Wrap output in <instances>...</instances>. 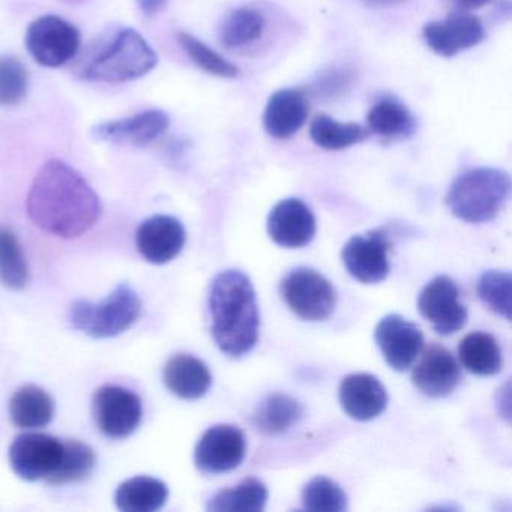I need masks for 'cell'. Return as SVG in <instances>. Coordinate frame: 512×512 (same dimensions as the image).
Masks as SVG:
<instances>
[{"label": "cell", "instance_id": "obj_6", "mask_svg": "<svg viewBox=\"0 0 512 512\" xmlns=\"http://www.w3.org/2000/svg\"><path fill=\"white\" fill-rule=\"evenodd\" d=\"M280 290L290 310L308 322H322L334 313L337 293L314 269H293L281 281Z\"/></svg>", "mask_w": 512, "mask_h": 512}, {"label": "cell", "instance_id": "obj_3", "mask_svg": "<svg viewBox=\"0 0 512 512\" xmlns=\"http://www.w3.org/2000/svg\"><path fill=\"white\" fill-rule=\"evenodd\" d=\"M157 64V53L148 41L134 29L125 28L89 50L77 74L88 82L125 83L146 76Z\"/></svg>", "mask_w": 512, "mask_h": 512}, {"label": "cell", "instance_id": "obj_15", "mask_svg": "<svg viewBox=\"0 0 512 512\" xmlns=\"http://www.w3.org/2000/svg\"><path fill=\"white\" fill-rule=\"evenodd\" d=\"M418 358L412 371V382L422 394L442 398L452 394L460 385V365L445 347L430 344Z\"/></svg>", "mask_w": 512, "mask_h": 512}, {"label": "cell", "instance_id": "obj_24", "mask_svg": "<svg viewBox=\"0 0 512 512\" xmlns=\"http://www.w3.org/2000/svg\"><path fill=\"white\" fill-rule=\"evenodd\" d=\"M169 488L151 476H136L122 482L116 490V505L124 512H154L163 508Z\"/></svg>", "mask_w": 512, "mask_h": 512}, {"label": "cell", "instance_id": "obj_35", "mask_svg": "<svg viewBox=\"0 0 512 512\" xmlns=\"http://www.w3.org/2000/svg\"><path fill=\"white\" fill-rule=\"evenodd\" d=\"M29 74L20 59L0 58V106H17L28 94Z\"/></svg>", "mask_w": 512, "mask_h": 512}, {"label": "cell", "instance_id": "obj_30", "mask_svg": "<svg viewBox=\"0 0 512 512\" xmlns=\"http://www.w3.org/2000/svg\"><path fill=\"white\" fill-rule=\"evenodd\" d=\"M0 283L8 289H25L29 283V268L17 236L0 226Z\"/></svg>", "mask_w": 512, "mask_h": 512}, {"label": "cell", "instance_id": "obj_22", "mask_svg": "<svg viewBox=\"0 0 512 512\" xmlns=\"http://www.w3.org/2000/svg\"><path fill=\"white\" fill-rule=\"evenodd\" d=\"M367 130L382 139L404 140L415 134L416 121L401 101L382 98L368 112Z\"/></svg>", "mask_w": 512, "mask_h": 512}, {"label": "cell", "instance_id": "obj_9", "mask_svg": "<svg viewBox=\"0 0 512 512\" xmlns=\"http://www.w3.org/2000/svg\"><path fill=\"white\" fill-rule=\"evenodd\" d=\"M419 313L440 335H451L464 328L467 310L460 302L457 284L445 275L433 278L419 293Z\"/></svg>", "mask_w": 512, "mask_h": 512}, {"label": "cell", "instance_id": "obj_7", "mask_svg": "<svg viewBox=\"0 0 512 512\" xmlns=\"http://www.w3.org/2000/svg\"><path fill=\"white\" fill-rule=\"evenodd\" d=\"M26 47L38 64L59 68L68 64L79 52L80 32L61 17L43 16L29 26Z\"/></svg>", "mask_w": 512, "mask_h": 512}, {"label": "cell", "instance_id": "obj_33", "mask_svg": "<svg viewBox=\"0 0 512 512\" xmlns=\"http://www.w3.org/2000/svg\"><path fill=\"white\" fill-rule=\"evenodd\" d=\"M302 503L307 511L343 512L347 509V496L337 482L316 476L302 490Z\"/></svg>", "mask_w": 512, "mask_h": 512}, {"label": "cell", "instance_id": "obj_27", "mask_svg": "<svg viewBox=\"0 0 512 512\" xmlns=\"http://www.w3.org/2000/svg\"><path fill=\"white\" fill-rule=\"evenodd\" d=\"M268 502V488L256 478H248L241 484L220 491L209 500L208 511L260 512Z\"/></svg>", "mask_w": 512, "mask_h": 512}, {"label": "cell", "instance_id": "obj_26", "mask_svg": "<svg viewBox=\"0 0 512 512\" xmlns=\"http://www.w3.org/2000/svg\"><path fill=\"white\" fill-rule=\"evenodd\" d=\"M370 136V131L355 122H338L331 116L319 115L311 122L310 137L314 145L325 151H343L359 145Z\"/></svg>", "mask_w": 512, "mask_h": 512}, {"label": "cell", "instance_id": "obj_18", "mask_svg": "<svg viewBox=\"0 0 512 512\" xmlns=\"http://www.w3.org/2000/svg\"><path fill=\"white\" fill-rule=\"evenodd\" d=\"M268 233L281 247H305L316 235V218L302 200H281L269 214Z\"/></svg>", "mask_w": 512, "mask_h": 512}, {"label": "cell", "instance_id": "obj_39", "mask_svg": "<svg viewBox=\"0 0 512 512\" xmlns=\"http://www.w3.org/2000/svg\"><path fill=\"white\" fill-rule=\"evenodd\" d=\"M61 2H65V4H82L85 0H61Z\"/></svg>", "mask_w": 512, "mask_h": 512}, {"label": "cell", "instance_id": "obj_8", "mask_svg": "<svg viewBox=\"0 0 512 512\" xmlns=\"http://www.w3.org/2000/svg\"><path fill=\"white\" fill-rule=\"evenodd\" d=\"M92 413L104 436L125 439L142 422V400L130 389L115 385L103 386L95 392Z\"/></svg>", "mask_w": 512, "mask_h": 512}, {"label": "cell", "instance_id": "obj_4", "mask_svg": "<svg viewBox=\"0 0 512 512\" xmlns=\"http://www.w3.org/2000/svg\"><path fill=\"white\" fill-rule=\"evenodd\" d=\"M511 178L493 167H476L454 179L446 205L452 214L467 223H487L494 220L508 202Z\"/></svg>", "mask_w": 512, "mask_h": 512}, {"label": "cell", "instance_id": "obj_38", "mask_svg": "<svg viewBox=\"0 0 512 512\" xmlns=\"http://www.w3.org/2000/svg\"><path fill=\"white\" fill-rule=\"evenodd\" d=\"M458 7L463 10H479V8L485 7L490 0H452Z\"/></svg>", "mask_w": 512, "mask_h": 512}, {"label": "cell", "instance_id": "obj_13", "mask_svg": "<svg viewBox=\"0 0 512 512\" xmlns=\"http://www.w3.org/2000/svg\"><path fill=\"white\" fill-rule=\"evenodd\" d=\"M374 337L383 358L395 371L409 370L424 349L421 329L398 314L383 317L377 323Z\"/></svg>", "mask_w": 512, "mask_h": 512}, {"label": "cell", "instance_id": "obj_19", "mask_svg": "<svg viewBox=\"0 0 512 512\" xmlns=\"http://www.w3.org/2000/svg\"><path fill=\"white\" fill-rule=\"evenodd\" d=\"M340 403L350 418L371 421L385 412L388 392L373 374H350L341 382Z\"/></svg>", "mask_w": 512, "mask_h": 512}, {"label": "cell", "instance_id": "obj_11", "mask_svg": "<svg viewBox=\"0 0 512 512\" xmlns=\"http://www.w3.org/2000/svg\"><path fill=\"white\" fill-rule=\"evenodd\" d=\"M391 248L383 230H371L367 235H356L344 245L341 259L347 272L359 283L376 284L388 277V251Z\"/></svg>", "mask_w": 512, "mask_h": 512}, {"label": "cell", "instance_id": "obj_12", "mask_svg": "<svg viewBox=\"0 0 512 512\" xmlns=\"http://www.w3.org/2000/svg\"><path fill=\"white\" fill-rule=\"evenodd\" d=\"M247 440L235 425H215L197 443L194 461L205 473H226L244 461Z\"/></svg>", "mask_w": 512, "mask_h": 512}, {"label": "cell", "instance_id": "obj_29", "mask_svg": "<svg viewBox=\"0 0 512 512\" xmlns=\"http://www.w3.org/2000/svg\"><path fill=\"white\" fill-rule=\"evenodd\" d=\"M265 17L251 8H239L227 16L220 28V43L226 49H242L262 38Z\"/></svg>", "mask_w": 512, "mask_h": 512}, {"label": "cell", "instance_id": "obj_20", "mask_svg": "<svg viewBox=\"0 0 512 512\" xmlns=\"http://www.w3.org/2000/svg\"><path fill=\"white\" fill-rule=\"evenodd\" d=\"M310 115V104L299 89L274 92L263 113V128L274 139H290L301 131Z\"/></svg>", "mask_w": 512, "mask_h": 512}, {"label": "cell", "instance_id": "obj_14", "mask_svg": "<svg viewBox=\"0 0 512 512\" xmlns=\"http://www.w3.org/2000/svg\"><path fill=\"white\" fill-rule=\"evenodd\" d=\"M422 37L431 52L442 58H454L458 53L479 46L484 41L485 29L478 17L458 13L442 22L427 23Z\"/></svg>", "mask_w": 512, "mask_h": 512}, {"label": "cell", "instance_id": "obj_2", "mask_svg": "<svg viewBox=\"0 0 512 512\" xmlns=\"http://www.w3.org/2000/svg\"><path fill=\"white\" fill-rule=\"evenodd\" d=\"M209 311L212 337L221 352L241 358L254 349L259 340V305L253 284L244 272L229 269L214 278Z\"/></svg>", "mask_w": 512, "mask_h": 512}, {"label": "cell", "instance_id": "obj_1", "mask_svg": "<svg viewBox=\"0 0 512 512\" xmlns=\"http://www.w3.org/2000/svg\"><path fill=\"white\" fill-rule=\"evenodd\" d=\"M26 209L35 226L62 239L79 238L103 214L94 188L77 170L59 160L44 164L35 176Z\"/></svg>", "mask_w": 512, "mask_h": 512}, {"label": "cell", "instance_id": "obj_34", "mask_svg": "<svg viewBox=\"0 0 512 512\" xmlns=\"http://www.w3.org/2000/svg\"><path fill=\"white\" fill-rule=\"evenodd\" d=\"M511 286L509 272L487 271L481 275L478 283L479 298L499 316L511 319Z\"/></svg>", "mask_w": 512, "mask_h": 512}, {"label": "cell", "instance_id": "obj_5", "mask_svg": "<svg viewBox=\"0 0 512 512\" xmlns=\"http://www.w3.org/2000/svg\"><path fill=\"white\" fill-rule=\"evenodd\" d=\"M142 314V301L128 284H119L104 301L73 302L68 322L76 331L94 338H112L128 331Z\"/></svg>", "mask_w": 512, "mask_h": 512}, {"label": "cell", "instance_id": "obj_10", "mask_svg": "<svg viewBox=\"0 0 512 512\" xmlns=\"http://www.w3.org/2000/svg\"><path fill=\"white\" fill-rule=\"evenodd\" d=\"M62 451L64 442L49 434H20L11 443V467L26 481L49 479L61 463Z\"/></svg>", "mask_w": 512, "mask_h": 512}, {"label": "cell", "instance_id": "obj_32", "mask_svg": "<svg viewBox=\"0 0 512 512\" xmlns=\"http://www.w3.org/2000/svg\"><path fill=\"white\" fill-rule=\"evenodd\" d=\"M178 41L184 52L187 53L188 58L205 73L223 77V79H235L241 73L236 65L224 59L220 53L215 52L193 35L187 34V32H179Z\"/></svg>", "mask_w": 512, "mask_h": 512}, {"label": "cell", "instance_id": "obj_36", "mask_svg": "<svg viewBox=\"0 0 512 512\" xmlns=\"http://www.w3.org/2000/svg\"><path fill=\"white\" fill-rule=\"evenodd\" d=\"M167 2H169V0H137V4H139L142 13L149 17L160 13V11L166 7Z\"/></svg>", "mask_w": 512, "mask_h": 512}, {"label": "cell", "instance_id": "obj_17", "mask_svg": "<svg viewBox=\"0 0 512 512\" xmlns=\"http://www.w3.org/2000/svg\"><path fill=\"white\" fill-rule=\"evenodd\" d=\"M184 226L169 215H155L143 221L137 230V248L143 259L154 265H164L175 259L185 245Z\"/></svg>", "mask_w": 512, "mask_h": 512}, {"label": "cell", "instance_id": "obj_16", "mask_svg": "<svg viewBox=\"0 0 512 512\" xmlns=\"http://www.w3.org/2000/svg\"><path fill=\"white\" fill-rule=\"evenodd\" d=\"M169 125L170 119L166 112L151 109L130 118L95 125L92 136L101 142L146 146L163 136Z\"/></svg>", "mask_w": 512, "mask_h": 512}, {"label": "cell", "instance_id": "obj_25", "mask_svg": "<svg viewBox=\"0 0 512 512\" xmlns=\"http://www.w3.org/2000/svg\"><path fill=\"white\" fill-rule=\"evenodd\" d=\"M458 356L461 364L476 376H494L502 370V352L493 335L472 332L460 341Z\"/></svg>", "mask_w": 512, "mask_h": 512}, {"label": "cell", "instance_id": "obj_37", "mask_svg": "<svg viewBox=\"0 0 512 512\" xmlns=\"http://www.w3.org/2000/svg\"><path fill=\"white\" fill-rule=\"evenodd\" d=\"M361 2L368 8H389L403 4L404 0H361Z\"/></svg>", "mask_w": 512, "mask_h": 512}, {"label": "cell", "instance_id": "obj_21", "mask_svg": "<svg viewBox=\"0 0 512 512\" xmlns=\"http://www.w3.org/2000/svg\"><path fill=\"white\" fill-rule=\"evenodd\" d=\"M163 379L167 389L184 400L202 398L212 385L208 365L196 356L185 353H179L169 359L164 367Z\"/></svg>", "mask_w": 512, "mask_h": 512}, {"label": "cell", "instance_id": "obj_28", "mask_svg": "<svg viewBox=\"0 0 512 512\" xmlns=\"http://www.w3.org/2000/svg\"><path fill=\"white\" fill-rule=\"evenodd\" d=\"M304 415L299 401L289 395L275 394L262 401L253 415V424L265 434H278L289 430Z\"/></svg>", "mask_w": 512, "mask_h": 512}, {"label": "cell", "instance_id": "obj_23", "mask_svg": "<svg viewBox=\"0 0 512 512\" xmlns=\"http://www.w3.org/2000/svg\"><path fill=\"white\" fill-rule=\"evenodd\" d=\"M10 416L17 427L44 428L55 416V401L43 388L23 386L11 397Z\"/></svg>", "mask_w": 512, "mask_h": 512}, {"label": "cell", "instance_id": "obj_31", "mask_svg": "<svg viewBox=\"0 0 512 512\" xmlns=\"http://www.w3.org/2000/svg\"><path fill=\"white\" fill-rule=\"evenodd\" d=\"M95 463H97V457L91 446L77 440L65 442L61 463L47 481L52 485H67L82 481L91 475Z\"/></svg>", "mask_w": 512, "mask_h": 512}]
</instances>
